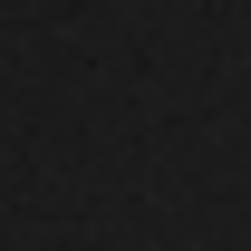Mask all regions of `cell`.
Wrapping results in <instances>:
<instances>
[]
</instances>
